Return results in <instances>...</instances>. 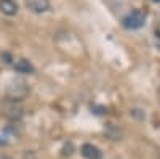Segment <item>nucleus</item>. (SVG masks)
I'll use <instances>...</instances> for the list:
<instances>
[{
	"instance_id": "f257e3e1",
	"label": "nucleus",
	"mask_w": 160,
	"mask_h": 159,
	"mask_svg": "<svg viewBox=\"0 0 160 159\" xmlns=\"http://www.w3.org/2000/svg\"><path fill=\"white\" fill-rule=\"evenodd\" d=\"M0 113H2L7 119H10V121H18V119H21L24 116V108H22L21 101L5 98L0 103Z\"/></svg>"
},
{
	"instance_id": "f03ea898",
	"label": "nucleus",
	"mask_w": 160,
	"mask_h": 159,
	"mask_svg": "<svg viewBox=\"0 0 160 159\" xmlns=\"http://www.w3.org/2000/svg\"><path fill=\"white\" fill-rule=\"evenodd\" d=\"M29 95V87L24 81H13L7 85V98L21 101Z\"/></svg>"
},
{
	"instance_id": "7ed1b4c3",
	"label": "nucleus",
	"mask_w": 160,
	"mask_h": 159,
	"mask_svg": "<svg viewBox=\"0 0 160 159\" xmlns=\"http://www.w3.org/2000/svg\"><path fill=\"white\" fill-rule=\"evenodd\" d=\"M122 24L123 28L127 29H139L146 24V13L142 10H135L128 13V15L122 19Z\"/></svg>"
},
{
	"instance_id": "20e7f679",
	"label": "nucleus",
	"mask_w": 160,
	"mask_h": 159,
	"mask_svg": "<svg viewBox=\"0 0 160 159\" xmlns=\"http://www.w3.org/2000/svg\"><path fill=\"white\" fill-rule=\"evenodd\" d=\"M50 0H26V7L34 13H45L50 10Z\"/></svg>"
},
{
	"instance_id": "39448f33",
	"label": "nucleus",
	"mask_w": 160,
	"mask_h": 159,
	"mask_svg": "<svg viewBox=\"0 0 160 159\" xmlns=\"http://www.w3.org/2000/svg\"><path fill=\"white\" fill-rule=\"evenodd\" d=\"M82 156L87 159H102V153L98 146L91 143H85L82 146Z\"/></svg>"
},
{
	"instance_id": "423d86ee",
	"label": "nucleus",
	"mask_w": 160,
	"mask_h": 159,
	"mask_svg": "<svg viewBox=\"0 0 160 159\" xmlns=\"http://www.w3.org/2000/svg\"><path fill=\"white\" fill-rule=\"evenodd\" d=\"M0 11L7 16H15L18 13V3L15 0H0Z\"/></svg>"
},
{
	"instance_id": "0eeeda50",
	"label": "nucleus",
	"mask_w": 160,
	"mask_h": 159,
	"mask_svg": "<svg viewBox=\"0 0 160 159\" xmlns=\"http://www.w3.org/2000/svg\"><path fill=\"white\" fill-rule=\"evenodd\" d=\"M15 69H16L18 72H21V74H32V72L35 71L34 66H32V63H31L29 60H26V58H21V60L16 61Z\"/></svg>"
},
{
	"instance_id": "6e6552de",
	"label": "nucleus",
	"mask_w": 160,
	"mask_h": 159,
	"mask_svg": "<svg viewBox=\"0 0 160 159\" xmlns=\"http://www.w3.org/2000/svg\"><path fill=\"white\" fill-rule=\"evenodd\" d=\"M2 60H5V63L7 64H10L13 60H11V56H10V53H2Z\"/></svg>"
},
{
	"instance_id": "1a4fd4ad",
	"label": "nucleus",
	"mask_w": 160,
	"mask_h": 159,
	"mask_svg": "<svg viewBox=\"0 0 160 159\" xmlns=\"http://www.w3.org/2000/svg\"><path fill=\"white\" fill-rule=\"evenodd\" d=\"M0 159H11V157H8V156H2V157H0Z\"/></svg>"
},
{
	"instance_id": "9d476101",
	"label": "nucleus",
	"mask_w": 160,
	"mask_h": 159,
	"mask_svg": "<svg viewBox=\"0 0 160 159\" xmlns=\"http://www.w3.org/2000/svg\"><path fill=\"white\" fill-rule=\"evenodd\" d=\"M154 2H160V0H154Z\"/></svg>"
}]
</instances>
